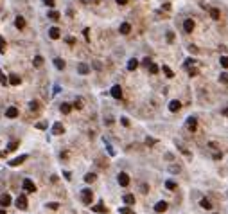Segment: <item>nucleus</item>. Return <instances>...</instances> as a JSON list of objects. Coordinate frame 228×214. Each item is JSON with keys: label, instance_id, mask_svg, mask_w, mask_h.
Instances as JSON below:
<instances>
[{"label": "nucleus", "instance_id": "nucleus-1", "mask_svg": "<svg viewBox=\"0 0 228 214\" xmlns=\"http://www.w3.org/2000/svg\"><path fill=\"white\" fill-rule=\"evenodd\" d=\"M81 200H83V204L90 205L93 200V193L90 191V189H83V193H81Z\"/></svg>", "mask_w": 228, "mask_h": 214}, {"label": "nucleus", "instance_id": "nucleus-2", "mask_svg": "<svg viewBox=\"0 0 228 214\" xmlns=\"http://www.w3.org/2000/svg\"><path fill=\"white\" fill-rule=\"evenodd\" d=\"M16 207H18L20 211H25V209L29 207V202H27V198H25V194H20V196L16 198Z\"/></svg>", "mask_w": 228, "mask_h": 214}, {"label": "nucleus", "instance_id": "nucleus-3", "mask_svg": "<svg viewBox=\"0 0 228 214\" xmlns=\"http://www.w3.org/2000/svg\"><path fill=\"white\" fill-rule=\"evenodd\" d=\"M117 180H119V183H120L122 187H128V185H129V176H128V173H119Z\"/></svg>", "mask_w": 228, "mask_h": 214}, {"label": "nucleus", "instance_id": "nucleus-4", "mask_svg": "<svg viewBox=\"0 0 228 214\" xmlns=\"http://www.w3.org/2000/svg\"><path fill=\"white\" fill-rule=\"evenodd\" d=\"M23 189H25V191H29V193H36V185H34V182L29 180V178H25V180H23Z\"/></svg>", "mask_w": 228, "mask_h": 214}, {"label": "nucleus", "instance_id": "nucleus-5", "mask_svg": "<svg viewBox=\"0 0 228 214\" xmlns=\"http://www.w3.org/2000/svg\"><path fill=\"white\" fill-rule=\"evenodd\" d=\"M52 133H54V135H63V133H65V126H63L61 122H54Z\"/></svg>", "mask_w": 228, "mask_h": 214}, {"label": "nucleus", "instance_id": "nucleus-6", "mask_svg": "<svg viewBox=\"0 0 228 214\" xmlns=\"http://www.w3.org/2000/svg\"><path fill=\"white\" fill-rule=\"evenodd\" d=\"M110 94H112V97H115V99H120V97H122V88L119 85H115V86H112Z\"/></svg>", "mask_w": 228, "mask_h": 214}, {"label": "nucleus", "instance_id": "nucleus-7", "mask_svg": "<svg viewBox=\"0 0 228 214\" xmlns=\"http://www.w3.org/2000/svg\"><path fill=\"white\" fill-rule=\"evenodd\" d=\"M0 205H2V207H9L11 205V194H7V193L0 194Z\"/></svg>", "mask_w": 228, "mask_h": 214}, {"label": "nucleus", "instance_id": "nucleus-8", "mask_svg": "<svg viewBox=\"0 0 228 214\" xmlns=\"http://www.w3.org/2000/svg\"><path fill=\"white\" fill-rule=\"evenodd\" d=\"M187 128L190 130V131H196V128H197L196 117H189V119H187Z\"/></svg>", "mask_w": 228, "mask_h": 214}, {"label": "nucleus", "instance_id": "nucleus-9", "mask_svg": "<svg viewBox=\"0 0 228 214\" xmlns=\"http://www.w3.org/2000/svg\"><path fill=\"white\" fill-rule=\"evenodd\" d=\"M183 29H185V32H192L194 31V20L187 18V20L183 22Z\"/></svg>", "mask_w": 228, "mask_h": 214}, {"label": "nucleus", "instance_id": "nucleus-10", "mask_svg": "<svg viewBox=\"0 0 228 214\" xmlns=\"http://www.w3.org/2000/svg\"><path fill=\"white\" fill-rule=\"evenodd\" d=\"M49 36H51L52 40H58V38L61 36V31H59L58 27H51V29H49Z\"/></svg>", "mask_w": 228, "mask_h": 214}, {"label": "nucleus", "instance_id": "nucleus-11", "mask_svg": "<svg viewBox=\"0 0 228 214\" xmlns=\"http://www.w3.org/2000/svg\"><path fill=\"white\" fill-rule=\"evenodd\" d=\"M27 160V155H20V157H16V158H13V160L9 162V166H20L22 162Z\"/></svg>", "mask_w": 228, "mask_h": 214}, {"label": "nucleus", "instance_id": "nucleus-12", "mask_svg": "<svg viewBox=\"0 0 228 214\" xmlns=\"http://www.w3.org/2000/svg\"><path fill=\"white\" fill-rule=\"evenodd\" d=\"M180 108H181V103L176 101V99H173V101L169 103V110H171V112H178Z\"/></svg>", "mask_w": 228, "mask_h": 214}, {"label": "nucleus", "instance_id": "nucleus-13", "mask_svg": "<svg viewBox=\"0 0 228 214\" xmlns=\"http://www.w3.org/2000/svg\"><path fill=\"white\" fill-rule=\"evenodd\" d=\"M14 25H16V29H25V18L23 16H16V20H14Z\"/></svg>", "mask_w": 228, "mask_h": 214}, {"label": "nucleus", "instance_id": "nucleus-14", "mask_svg": "<svg viewBox=\"0 0 228 214\" xmlns=\"http://www.w3.org/2000/svg\"><path fill=\"white\" fill-rule=\"evenodd\" d=\"M16 115H18V110H16V108H14V106H11V108H7V110H6V117H9V119H14V117H16Z\"/></svg>", "mask_w": 228, "mask_h": 214}, {"label": "nucleus", "instance_id": "nucleus-15", "mask_svg": "<svg viewBox=\"0 0 228 214\" xmlns=\"http://www.w3.org/2000/svg\"><path fill=\"white\" fill-rule=\"evenodd\" d=\"M7 83H11V85L16 86V85H20V83H22V77H20V76H16V74H11V76H9V81H7Z\"/></svg>", "mask_w": 228, "mask_h": 214}, {"label": "nucleus", "instance_id": "nucleus-16", "mask_svg": "<svg viewBox=\"0 0 228 214\" xmlns=\"http://www.w3.org/2000/svg\"><path fill=\"white\" fill-rule=\"evenodd\" d=\"M155 211H156V212H165V211H167V204H165V202H158V204L155 205Z\"/></svg>", "mask_w": 228, "mask_h": 214}, {"label": "nucleus", "instance_id": "nucleus-17", "mask_svg": "<svg viewBox=\"0 0 228 214\" xmlns=\"http://www.w3.org/2000/svg\"><path fill=\"white\" fill-rule=\"evenodd\" d=\"M77 72H79V74H88V72H90V67H88L86 63H79V67H77Z\"/></svg>", "mask_w": 228, "mask_h": 214}, {"label": "nucleus", "instance_id": "nucleus-18", "mask_svg": "<svg viewBox=\"0 0 228 214\" xmlns=\"http://www.w3.org/2000/svg\"><path fill=\"white\" fill-rule=\"evenodd\" d=\"M136 67H138V60H135V58H131V60L128 61V70H135Z\"/></svg>", "mask_w": 228, "mask_h": 214}, {"label": "nucleus", "instance_id": "nucleus-19", "mask_svg": "<svg viewBox=\"0 0 228 214\" xmlns=\"http://www.w3.org/2000/svg\"><path fill=\"white\" fill-rule=\"evenodd\" d=\"M119 31H120V34H129V32H131V25H129V23H122Z\"/></svg>", "mask_w": 228, "mask_h": 214}, {"label": "nucleus", "instance_id": "nucleus-20", "mask_svg": "<svg viewBox=\"0 0 228 214\" xmlns=\"http://www.w3.org/2000/svg\"><path fill=\"white\" fill-rule=\"evenodd\" d=\"M59 110H61V113H70V110H72V105H68V103H63L61 106H59Z\"/></svg>", "mask_w": 228, "mask_h": 214}, {"label": "nucleus", "instance_id": "nucleus-21", "mask_svg": "<svg viewBox=\"0 0 228 214\" xmlns=\"http://www.w3.org/2000/svg\"><path fill=\"white\" fill-rule=\"evenodd\" d=\"M122 200H124V204H128V205L135 204V196H133V194H124V198H122Z\"/></svg>", "mask_w": 228, "mask_h": 214}, {"label": "nucleus", "instance_id": "nucleus-22", "mask_svg": "<svg viewBox=\"0 0 228 214\" xmlns=\"http://www.w3.org/2000/svg\"><path fill=\"white\" fill-rule=\"evenodd\" d=\"M210 16H212L214 20H219L221 13H219V9H218V7H212V9H210Z\"/></svg>", "mask_w": 228, "mask_h": 214}, {"label": "nucleus", "instance_id": "nucleus-23", "mask_svg": "<svg viewBox=\"0 0 228 214\" xmlns=\"http://www.w3.org/2000/svg\"><path fill=\"white\" fill-rule=\"evenodd\" d=\"M54 65H56V68H59V70L65 68V61H63L61 58H56V60H54Z\"/></svg>", "mask_w": 228, "mask_h": 214}, {"label": "nucleus", "instance_id": "nucleus-24", "mask_svg": "<svg viewBox=\"0 0 228 214\" xmlns=\"http://www.w3.org/2000/svg\"><path fill=\"white\" fill-rule=\"evenodd\" d=\"M199 205H201V207H203V209H212V204H210V200H207V198H203V200H201V202H199Z\"/></svg>", "mask_w": 228, "mask_h": 214}, {"label": "nucleus", "instance_id": "nucleus-25", "mask_svg": "<svg viewBox=\"0 0 228 214\" xmlns=\"http://www.w3.org/2000/svg\"><path fill=\"white\" fill-rule=\"evenodd\" d=\"M18 144H20L18 140H14V142H9V144H7V151H16V150H18Z\"/></svg>", "mask_w": 228, "mask_h": 214}, {"label": "nucleus", "instance_id": "nucleus-26", "mask_svg": "<svg viewBox=\"0 0 228 214\" xmlns=\"http://www.w3.org/2000/svg\"><path fill=\"white\" fill-rule=\"evenodd\" d=\"M162 70H164V74H165L167 77H174V72H173V70H171L167 65H164V67H162Z\"/></svg>", "mask_w": 228, "mask_h": 214}, {"label": "nucleus", "instance_id": "nucleus-27", "mask_svg": "<svg viewBox=\"0 0 228 214\" xmlns=\"http://www.w3.org/2000/svg\"><path fill=\"white\" fill-rule=\"evenodd\" d=\"M29 108H31L32 112H38V110H40V103H38V101H31V103H29Z\"/></svg>", "mask_w": 228, "mask_h": 214}, {"label": "nucleus", "instance_id": "nucleus-28", "mask_svg": "<svg viewBox=\"0 0 228 214\" xmlns=\"http://www.w3.org/2000/svg\"><path fill=\"white\" fill-rule=\"evenodd\" d=\"M49 18L54 20V22H58L59 20V13H58V11H51V13H49Z\"/></svg>", "mask_w": 228, "mask_h": 214}, {"label": "nucleus", "instance_id": "nucleus-29", "mask_svg": "<svg viewBox=\"0 0 228 214\" xmlns=\"http://www.w3.org/2000/svg\"><path fill=\"white\" fill-rule=\"evenodd\" d=\"M95 178H97V176H95V175H93V173H88V175H86V176H84V182L92 183V182H95Z\"/></svg>", "mask_w": 228, "mask_h": 214}, {"label": "nucleus", "instance_id": "nucleus-30", "mask_svg": "<svg viewBox=\"0 0 228 214\" xmlns=\"http://www.w3.org/2000/svg\"><path fill=\"white\" fill-rule=\"evenodd\" d=\"M32 63H34V67H42V65H43V58H42V56H34V61H32Z\"/></svg>", "mask_w": 228, "mask_h": 214}, {"label": "nucleus", "instance_id": "nucleus-31", "mask_svg": "<svg viewBox=\"0 0 228 214\" xmlns=\"http://www.w3.org/2000/svg\"><path fill=\"white\" fill-rule=\"evenodd\" d=\"M95 212H106V207H104V204H99V205H95V207H92Z\"/></svg>", "mask_w": 228, "mask_h": 214}, {"label": "nucleus", "instance_id": "nucleus-32", "mask_svg": "<svg viewBox=\"0 0 228 214\" xmlns=\"http://www.w3.org/2000/svg\"><path fill=\"white\" fill-rule=\"evenodd\" d=\"M119 212L120 214H135V211L129 209V207H122V209H119Z\"/></svg>", "mask_w": 228, "mask_h": 214}, {"label": "nucleus", "instance_id": "nucleus-33", "mask_svg": "<svg viewBox=\"0 0 228 214\" xmlns=\"http://www.w3.org/2000/svg\"><path fill=\"white\" fill-rule=\"evenodd\" d=\"M165 187L173 191V189H176V182H173V180H167V182H165Z\"/></svg>", "mask_w": 228, "mask_h": 214}, {"label": "nucleus", "instance_id": "nucleus-34", "mask_svg": "<svg viewBox=\"0 0 228 214\" xmlns=\"http://www.w3.org/2000/svg\"><path fill=\"white\" fill-rule=\"evenodd\" d=\"M149 72H151V74H156V72H158V65H156V63H149Z\"/></svg>", "mask_w": 228, "mask_h": 214}, {"label": "nucleus", "instance_id": "nucleus-35", "mask_svg": "<svg viewBox=\"0 0 228 214\" xmlns=\"http://www.w3.org/2000/svg\"><path fill=\"white\" fill-rule=\"evenodd\" d=\"M219 81H221V83H228V72L219 74Z\"/></svg>", "mask_w": 228, "mask_h": 214}, {"label": "nucleus", "instance_id": "nucleus-36", "mask_svg": "<svg viewBox=\"0 0 228 214\" xmlns=\"http://www.w3.org/2000/svg\"><path fill=\"white\" fill-rule=\"evenodd\" d=\"M219 63L223 65L225 68H228V56H221V60H219Z\"/></svg>", "mask_w": 228, "mask_h": 214}, {"label": "nucleus", "instance_id": "nucleus-37", "mask_svg": "<svg viewBox=\"0 0 228 214\" xmlns=\"http://www.w3.org/2000/svg\"><path fill=\"white\" fill-rule=\"evenodd\" d=\"M194 63H196V60H192V58H187V60H185V68H189V67H192Z\"/></svg>", "mask_w": 228, "mask_h": 214}, {"label": "nucleus", "instance_id": "nucleus-38", "mask_svg": "<svg viewBox=\"0 0 228 214\" xmlns=\"http://www.w3.org/2000/svg\"><path fill=\"white\" fill-rule=\"evenodd\" d=\"M0 52H6V40L0 36Z\"/></svg>", "mask_w": 228, "mask_h": 214}, {"label": "nucleus", "instance_id": "nucleus-39", "mask_svg": "<svg viewBox=\"0 0 228 214\" xmlns=\"http://www.w3.org/2000/svg\"><path fill=\"white\" fill-rule=\"evenodd\" d=\"M36 128H38V130H45V128H47V122H36Z\"/></svg>", "mask_w": 228, "mask_h": 214}, {"label": "nucleus", "instance_id": "nucleus-40", "mask_svg": "<svg viewBox=\"0 0 228 214\" xmlns=\"http://www.w3.org/2000/svg\"><path fill=\"white\" fill-rule=\"evenodd\" d=\"M167 42H169V43H171V42H174V34H173L171 31L167 32Z\"/></svg>", "mask_w": 228, "mask_h": 214}, {"label": "nucleus", "instance_id": "nucleus-41", "mask_svg": "<svg viewBox=\"0 0 228 214\" xmlns=\"http://www.w3.org/2000/svg\"><path fill=\"white\" fill-rule=\"evenodd\" d=\"M0 83L2 85H7V79H6V76L2 74V70H0Z\"/></svg>", "mask_w": 228, "mask_h": 214}, {"label": "nucleus", "instance_id": "nucleus-42", "mask_svg": "<svg viewBox=\"0 0 228 214\" xmlns=\"http://www.w3.org/2000/svg\"><path fill=\"white\" fill-rule=\"evenodd\" d=\"M74 106H75V108H79V110H81V108H83V101H81V99H77V101L74 103Z\"/></svg>", "mask_w": 228, "mask_h": 214}, {"label": "nucleus", "instance_id": "nucleus-43", "mask_svg": "<svg viewBox=\"0 0 228 214\" xmlns=\"http://www.w3.org/2000/svg\"><path fill=\"white\" fill-rule=\"evenodd\" d=\"M189 74H190V76H197V68H192V67H189Z\"/></svg>", "mask_w": 228, "mask_h": 214}, {"label": "nucleus", "instance_id": "nucleus-44", "mask_svg": "<svg viewBox=\"0 0 228 214\" xmlns=\"http://www.w3.org/2000/svg\"><path fill=\"white\" fill-rule=\"evenodd\" d=\"M169 171H171V173H178V171H180V166H171V167H169Z\"/></svg>", "mask_w": 228, "mask_h": 214}, {"label": "nucleus", "instance_id": "nucleus-45", "mask_svg": "<svg viewBox=\"0 0 228 214\" xmlns=\"http://www.w3.org/2000/svg\"><path fill=\"white\" fill-rule=\"evenodd\" d=\"M65 42L68 43V45H74V43H75V38H72V36H68V38H67Z\"/></svg>", "mask_w": 228, "mask_h": 214}, {"label": "nucleus", "instance_id": "nucleus-46", "mask_svg": "<svg viewBox=\"0 0 228 214\" xmlns=\"http://www.w3.org/2000/svg\"><path fill=\"white\" fill-rule=\"evenodd\" d=\"M43 4L49 6V7H54V0H43Z\"/></svg>", "mask_w": 228, "mask_h": 214}, {"label": "nucleus", "instance_id": "nucleus-47", "mask_svg": "<svg viewBox=\"0 0 228 214\" xmlns=\"http://www.w3.org/2000/svg\"><path fill=\"white\" fill-rule=\"evenodd\" d=\"M149 63H151L149 58H144V60H142V65H144V67H149Z\"/></svg>", "mask_w": 228, "mask_h": 214}, {"label": "nucleus", "instance_id": "nucleus-48", "mask_svg": "<svg viewBox=\"0 0 228 214\" xmlns=\"http://www.w3.org/2000/svg\"><path fill=\"white\" fill-rule=\"evenodd\" d=\"M120 122H122L124 126H129V121H128V117H120Z\"/></svg>", "mask_w": 228, "mask_h": 214}, {"label": "nucleus", "instance_id": "nucleus-49", "mask_svg": "<svg viewBox=\"0 0 228 214\" xmlns=\"http://www.w3.org/2000/svg\"><path fill=\"white\" fill-rule=\"evenodd\" d=\"M47 207H49V209H58V204H56V202H51V204H47Z\"/></svg>", "mask_w": 228, "mask_h": 214}, {"label": "nucleus", "instance_id": "nucleus-50", "mask_svg": "<svg viewBox=\"0 0 228 214\" xmlns=\"http://www.w3.org/2000/svg\"><path fill=\"white\" fill-rule=\"evenodd\" d=\"M189 51H190V52H194V54H196V52H197V47H196V45H189Z\"/></svg>", "mask_w": 228, "mask_h": 214}, {"label": "nucleus", "instance_id": "nucleus-51", "mask_svg": "<svg viewBox=\"0 0 228 214\" xmlns=\"http://www.w3.org/2000/svg\"><path fill=\"white\" fill-rule=\"evenodd\" d=\"M84 38H86V40H90V29H84Z\"/></svg>", "mask_w": 228, "mask_h": 214}, {"label": "nucleus", "instance_id": "nucleus-52", "mask_svg": "<svg viewBox=\"0 0 228 214\" xmlns=\"http://www.w3.org/2000/svg\"><path fill=\"white\" fill-rule=\"evenodd\" d=\"M128 2H129V0H117V4H119V6H126Z\"/></svg>", "mask_w": 228, "mask_h": 214}, {"label": "nucleus", "instance_id": "nucleus-53", "mask_svg": "<svg viewBox=\"0 0 228 214\" xmlns=\"http://www.w3.org/2000/svg\"><path fill=\"white\" fill-rule=\"evenodd\" d=\"M145 142H147V144H149V146H153V144H155L156 140H155V139H147V140H145Z\"/></svg>", "mask_w": 228, "mask_h": 214}, {"label": "nucleus", "instance_id": "nucleus-54", "mask_svg": "<svg viewBox=\"0 0 228 214\" xmlns=\"http://www.w3.org/2000/svg\"><path fill=\"white\" fill-rule=\"evenodd\" d=\"M63 175H65V178H67V180H70V178H72V176H70V173H68V171H65Z\"/></svg>", "mask_w": 228, "mask_h": 214}, {"label": "nucleus", "instance_id": "nucleus-55", "mask_svg": "<svg viewBox=\"0 0 228 214\" xmlns=\"http://www.w3.org/2000/svg\"><path fill=\"white\" fill-rule=\"evenodd\" d=\"M90 2H92V4H99V2H101V0H90Z\"/></svg>", "mask_w": 228, "mask_h": 214}, {"label": "nucleus", "instance_id": "nucleus-56", "mask_svg": "<svg viewBox=\"0 0 228 214\" xmlns=\"http://www.w3.org/2000/svg\"><path fill=\"white\" fill-rule=\"evenodd\" d=\"M0 214H6V211H4V209H0Z\"/></svg>", "mask_w": 228, "mask_h": 214}]
</instances>
